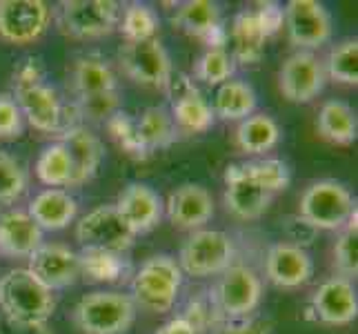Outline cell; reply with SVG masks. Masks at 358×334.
<instances>
[{"mask_svg":"<svg viewBox=\"0 0 358 334\" xmlns=\"http://www.w3.org/2000/svg\"><path fill=\"white\" fill-rule=\"evenodd\" d=\"M160 27L158 14L143 3H131L125 9H120V20L118 29L125 36V43H141V41H152L156 39Z\"/></svg>","mask_w":358,"mask_h":334,"instance_id":"33","label":"cell"},{"mask_svg":"<svg viewBox=\"0 0 358 334\" xmlns=\"http://www.w3.org/2000/svg\"><path fill=\"white\" fill-rule=\"evenodd\" d=\"M27 270L52 292L71 288L80 277L78 252L63 243H43L29 256Z\"/></svg>","mask_w":358,"mask_h":334,"instance_id":"15","label":"cell"},{"mask_svg":"<svg viewBox=\"0 0 358 334\" xmlns=\"http://www.w3.org/2000/svg\"><path fill=\"white\" fill-rule=\"evenodd\" d=\"M234 239L220 230H196L178 252L180 272L187 277H218L234 265Z\"/></svg>","mask_w":358,"mask_h":334,"instance_id":"7","label":"cell"},{"mask_svg":"<svg viewBox=\"0 0 358 334\" xmlns=\"http://www.w3.org/2000/svg\"><path fill=\"white\" fill-rule=\"evenodd\" d=\"M52 11L43 0H0V41L29 45L49 27Z\"/></svg>","mask_w":358,"mask_h":334,"instance_id":"13","label":"cell"},{"mask_svg":"<svg viewBox=\"0 0 358 334\" xmlns=\"http://www.w3.org/2000/svg\"><path fill=\"white\" fill-rule=\"evenodd\" d=\"M334 265L343 279L352 281L358 277V214H354L348 225L338 230V239L334 243Z\"/></svg>","mask_w":358,"mask_h":334,"instance_id":"37","label":"cell"},{"mask_svg":"<svg viewBox=\"0 0 358 334\" xmlns=\"http://www.w3.org/2000/svg\"><path fill=\"white\" fill-rule=\"evenodd\" d=\"M171 22L182 34L194 36V39L207 43L209 47H225L227 34L223 32V25H220V9L216 3L187 0L176 9Z\"/></svg>","mask_w":358,"mask_h":334,"instance_id":"22","label":"cell"},{"mask_svg":"<svg viewBox=\"0 0 358 334\" xmlns=\"http://www.w3.org/2000/svg\"><path fill=\"white\" fill-rule=\"evenodd\" d=\"M156 334H203V332L196 328L185 314H178L174 319H169L167 323L160 326L156 330Z\"/></svg>","mask_w":358,"mask_h":334,"instance_id":"45","label":"cell"},{"mask_svg":"<svg viewBox=\"0 0 358 334\" xmlns=\"http://www.w3.org/2000/svg\"><path fill=\"white\" fill-rule=\"evenodd\" d=\"M80 277L90 283H118L129 274V263L122 254L105 250H80L78 252Z\"/></svg>","mask_w":358,"mask_h":334,"instance_id":"31","label":"cell"},{"mask_svg":"<svg viewBox=\"0 0 358 334\" xmlns=\"http://www.w3.org/2000/svg\"><path fill=\"white\" fill-rule=\"evenodd\" d=\"M325 74L327 78L341 85H354L358 83V41L348 39L338 43L334 49L329 52L325 60Z\"/></svg>","mask_w":358,"mask_h":334,"instance_id":"35","label":"cell"},{"mask_svg":"<svg viewBox=\"0 0 358 334\" xmlns=\"http://www.w3.org/2000/svg\"><path fill=\"white\" fill-rule=\"evenodd\" d=\"M231 58L238 60L241 65H256L265 54V41L267 36L256 18L254 9H243L241 14L234 18L231 32Z\"/></svg>","mask_w":358,"mask_h":334,"instance_id":"25","label":"cell"},{"mask_svg":"<svg viewBox=\"0 0 358 334\" xmlns=\"http://www.w3.org/2000/svg\"><path fill=\"white\" fill-rule=\"evenodd\" d=\"M14 101L22 118L45 134H63L76 127L67 116L71 107L60 101L58 92L45 81V69L38 58H24L14 69Z\"/></svg>","mask_w":358,"mask_h":334,"instance_id":"1","label":"cell"},{"mask_svg":"<svg viewBox=\"0 0 358 334\" xmlns=\"http://www.w3.org/2000/svg\"><path fill=\"white\" fill-rule=\"evenodd\" d=\"M105 125H107V132L112 134V139L127 154H131L136 158H145V154L141 150V143H138V134H136V118H131L122 109H118L116 114L105 123Z\"/></svg>","mask_w":358,"mask_h":334,"instance_id":"40","label":"cell"},{"mask_svg":"<svg viewBox=\"0 0 358 334\" xmlns=\"http://www.w3.org/2000/svg\"><path fill=\"white\" fill-rule=\"evenodd\" d=\"M263 299V279L247 265H229L212 290L216 321H243Z\"/></svg>","mask_w":358,"mask_h":334,"instance_id":"6","label":"cell"},{"mask_svg":"<svg viewBox=\"0 0 358 334\" xmlns=\"http://www.w3.org/2000/svg\"><path fill=\"white\" fill-rule=\"evenodd\" d=\"M271 194L247 176L241 163L229 165L225 169V205L234 216L243 221H254L267 212Z\"/></svg>","mask_w":358,"mask_h":334,"instance_id":"21","label":"cell"},{"mask_svg":"<svg viewBox=\"0 0 358 334\" xmlns=\"http://www.w3.org/2000/svg\"><path fill=\"white\" fill-rule=\"evenodd\" d=\"M327 81L325 65L314 52L296 49L278 71V88L289 103L305 105L323 92Z\"/></svg>","mask_w":358,"mask_h":334,"instance_id":"11","label":"cell"},{"mask_svg":"<svg viewBox=\"0 0 358 334\" xmlns=\"http://www.w3.org/2000/svg\"><path fill=\"white\" fill-rule=\"evenodd\" d=\"M27 214L36 221V225H38L43 232L45 230L58 232V230H65L69 223L76 221L78 203L67 190L47 188L31 199V203L27 207Z\"/></svg>","mask_w":358,"mask_h":334,"instance_id":"24","label":"cell"},{"mask_svg":"<svg viewBox=\"0 0 358 334\" xmlns=\"http://www.w3.org/2000/svg\"><path fill=\"white\" fill-rule=\"evenodd\" d=\"M280 141L278 123L267 114H252L238 123L236 145L245 154H265Z\"/></svg>","mask_w":358,"mask_h":334,"instance_id":"30","label":"cell"},{"mask_svg":"<svg viewBox=\"0 0 358 334\" xmlns=\"http://www.w3.org/2000/svg\"><path fill=\"white\" fill-rule=\"evenodd\" d=\"M60 143L67 147L69 158H71V183L69 188H80V185L90 183L105 158V147L101 139L90 132L87 127L76 125L69 127L60 134Z\"/></svg>","mask_w":358,"mask_h":334,"instance_id":"20","label":"cell"},{"mask_svg":"<svg viewBox=\"0 0 358 334\" xmlns=\"http://www.w3.org/2000/svg\"><path fill=\"white\" fill-rule=\"evenodd\" d=\"M307 316L323 326H348L358 316V296L350 279L331 277L312 294Z\"/></svg>","mask_w":358,"mask_h":334,"instance_id":"14","label":"cell"},{"mask_svg":"<svg viewBox=\"0 0 358 334\" xmlns=\"http://www.w3.org/2000/svg\"><path fill=\"white\" fill-rule=\"evenodd\" d=\"M234 69H236V60L225 47H207L196 63L194 74L207 85H223L234 76Z\"/></svg>","mask_w":358,"mask_h":334,"instance_id":"36","label":"cell"},{"mask_svg":"<svg viewBox=\"0 0 358 334\" xmlns=\"http://www.w3.org/2000/svg\"><path fill=\"white\" fill-rule=\"evenodd\" d=\"M167 218L180 230H201L214 216V199L199 183H185L169 194L165 203Z\"/></svg>","mask_w":358,"mask_h":334,"instance_id":"19","label":"cell"},{"mask_svg":"<svg viewBox=\"0 0 358 334\" xmlns=\"http://www.w3.org/2000/svg\"><path fill=\"white\" fill-rule=\"evenodd\" d=\"M73 107H76L78 118L92 120V123H107L120 109V96H118V90L78 96L76 101H73Z\"/></svg>","mask_w":358,"mask_h":334,"instance_id":"38","label":"cell"},{"mask_svg":"<svg viewBox=\"0 0 358 334\" xmlns=\"http://www.w3.org/2000/svg\"><path fill=\"white\" fill-rule=\"evenodd\" d=\"M285 230H287V237H289V243L294 245H301L307 250V245H310L316 237V230L310 228L307 223L296 214V216H289L285 221Z\"/></svg>","mask_w":358,"mask_h":334,"instance_id":"44","label":"cell"},{"mask_svg":"<svg viewBox=\"0 0 358 334\" xmlns=\"http://www.w3.org/2000/svg\"><path fill=\"white\" fill-rule=\"evenodd\" d=\"M0 310L16 328L41 330L56 310V294L27 267H18L0 279Z\"/></svg>","mask_w":358,"mask_h":334,"instance_id":"2","label":"cell"},{"mask_svg":"<svg viewBox=\"0 0 358 334\" xmlns=\"http://www.w3.org/2000/svg\"><path fill=\"white\" fill-rule=\"evenodd\" d=\"M136 134L145 156L158 150H165L176 141V127L165 107H147L143 114L136 118Z\"/></svg>","mask_w":358,"mask_h":334,"instance_id":"28","label":"cell"},{"mask_svg":"<svg viewBox=\"0 0 358 334\" xmlns=\"http://www.w3.org/2000/svg\"><path fill=\"white\" fill-rule=\"evenodd\" d=\"M24 127V118L11 94H0V141L18 139Z\"/></svg>","mask_w":358,"mask_h":334,"instance_id":"41","label":"cell"},{"mask_svg":"<svg viewBox=\"0 0 358 334\" xmlns=\"http://www.w3.org/2000/svg\"><path fill=\"white\" fill-rule=\"evenodd\" d=\"M131 296L116 290H96L85 294L73 307V326L80 334H127L136 321Z\"/></svg>","mask_w":358,"mask_h":334,"instance_id":"4","label":"cell"},{"mask_svg":"<svg viewBox=\"0 0 358 334\" xmlns=\"http://www.w3.org/2000/svg\"><path fill=\"white\" fill-rule=\"evenodd\" d=\"M318 134L334 145H352L358 136L356 111L343 101H325L318 111Z\"/></svg>","mask_w":358,"mask_h":334,"instance_id":"27","label":"cell"},{"mask_svg":"<svg viewBox=\"0 0 358 334\" xmlns=\"http://www.w3.org/2000/svg\"><path fill=\"white\" fill-rule=\"evenodd\" d=\"M134 232L114 205H101L76 223V241L83 250H105L125 254L134 245Z\"/></svg>","mask_w":358,"mask_h":334,"instance_id":"10","label":"cell"},{"mask_svg":"<svg viewBox=\"0 0 358 334\" xmlns=\"http://www.w3.org/2000/svg\"><path fill=\"white\" fill-rule=\"evenodd\" d=\"M256 18L261 22V27L265 32V36H274L280 27H282V7L278 3H258L256 5Z\"/></svg>","mask_w":358,"mask_h":334,"instance_id":"43","label":"cell"},{"mask_svg":"<svg viewBox=\"0 0 358 334\" xmlns=\"http://www.w3.org/2000/svg\"><path fill=\"white\" fill-rule=\"evenodd\" d=\"M118 67L129 81L143 88L165 90L174 78L171 60L158 39L125 43L118 49Z\"/></svg>","mask_w":358,"mask_h":334,"instance_id":"8","label":"cell"},{"mask_svg":"<svg viewBox=\"0 0 358 334\" xmlns=\"http://www.w3.org/2000/svg\"><path fill=\"white\" fill-rule=\"evenodd\" d=\"M71 92L73 96H90L114 92L118 88L116 74L109 67L107 60L98 56H83L71 67Z\"/></svg>","mask_w":358,"mask_h":334,"instance_id":"26","label":"cell"},{"mask_svg":"<svg viewBox=\"0 0 358 334\" xmlns=\"http://www.w3.org/2000/svg\"><path fill=\"white\" fill-rule=\"evenodd\" d=\"M212 334H269L267 321H214Z\"/></svg>","mask_w":358,"mask_h":334,"instance_id":"42","label":"cell"},{"mask_svg":"<svg viewBox=\"0 0 358 334\" xmlns=\"http://www.w3.org/2000/svg\"><path fill=\"white\" fill-rule=\"evenodd\" d=\"M27 190V172L16 156L0 152V203H14Z\"/></svg>","mask_w":358,"mask_h":334,"instance_id":"39","label":"cell"},{"mask_svg":"<svg viewBox=\"0 0 358 334\" xmlns=\"http://www.w3.org/2000/svg\"><path fill=\"white\" fill-rule=\"evenodd\" d=\"M265 274L276 288L296 290L312 281L314 261L305 247L289 241H278L267 250Z\"/></svg>","mask_w":358,"mask_h":334,"instance_id":"16","label":"cell"},{"mask_svg":"<svg viewBox=\"0 0 358 334\" xmlns=\"http://www.w3.org/2000/svg\"><path fill=\"white\" fill-rule=\"evenodd\" d=\"M114 207L118 209L122 221L127 223V228L134 232V237L152 232L163 221L165 212L163 199L147 183H129L118 194V201Z\"/></svg>","mask_w":358,"mask_h":334,"instance_id":"18","label":"cell"},{"mask_svg":"<svg viewBox=\"0 0 358 334\" xmlns=\"http://www.w3.org/2000/svg\"><path fill=\"white\" fill-rule=\"evenodd\" d=\"M120 5L114 0H69L60 3V27L71 39L92 41L118 29Z\"/></svg>","mask_w":358,"mask_h":334,"instance_id":"9","label":"cell"},{"mask_svg":"<svg viewBox=\"0 0 358 334\" xmlns=\"http://www.w3.org/2000/svg\"><path fill=\"white\" fill-rule=\"evenodd\" d=\"M43 230L27 209L0 212V254L7 258H29L43 245Z\"/></svg>","mask_w":358,"mask_h":334,"instance_id":"23","label":"cell"},{"mask_svg":"<svg viewBox=\"0 0 358 334\" xmlns=\"http://www.w3.org/2000/svg\"><path fill=\"white\" fill-rule=\"evenodd\" d=\"M243 172L250 176L254 183H258L265 192L274 196L276 192L287 190V185L292 181L289 165L280 158H261V160H247L241 163Z\"/></svg>","mask_w":358,"mask_h":334,"instance_id":"34","label":"cell"},{"mask_svg":"<svg viewBox=\"0 0 358 334\" xmlns=\"http://www.w3.org/2000/svg\"><path fill=\"white\" fill-rule=\"evenodd\" d=\"M167 92H171V111L169 116L174 120L176 132L182 134H203L214 125V109L203 94L194 88V83L185 76L171 78Z\"/></svg>","mask_w":358,"mask_h":334,"instance_id":"17","label":"cell"},{"mask_svg":"<svg viewBox=\"0 0 358 334\" xmlns=\"http://www.w3.org/2000/svg\"><path fill=\"white\" fill-rule=\"evenodd\" d=\"M356 214V201L343 183L323 179L307 188L299 203V216L310 228L338 232Z\"/></svg>","mask_w":358,"mask_h":334,"instance_id":"5","label":"cell"},{"mask_svg":"<svg viewBox=\"0 0 358 334\" xmlns=\"http://www.w3.org/2000/svg\"><path fill=\"white\" fill-rule=\"evenodd\" d=\"M36 176L52 190H65L71 183V158L67 147L56 141L41 152L36 160Z\"/></svg>","mask_w":358,"mask_h":334,"instance_id":"32","label":"cell"},{"mask_svg":"<svg viewBox=\"0 0 358 334\" xmlns=\"http://www.w3.org/2000/svg\"><path fill=\"white\" fill-rule=\"evenodd\" d=\"M182 286V272L174 256L156 254L141 265L131 279V301L136 310L165 314L176 305Z\"/></svg>","mask_w":358,"mask_h":334,"instance_id":"3","label":"cell"},{"mask_svg":"<svg viewBox=\"0 0 358 334\" xmlns=\"http://www.w3.org/2000/svg\"><path fill=\"white\" fill-rule=\"evenodd\" d=\"M282 18L289 43L303 52L325 45L331 36V18L325 5L316 0H289L282 9Z\"/></svg>","mask_w":358,"mask_h":334,"instance_id":"12","label":"cell"},{"mask_svg":"<svg viewBox=\"0 0 358 334\" xmlns=\"http://www.w3.org/2000/svg\"><path fill=\"white\" fill-rule=\"evenodd\" d=\"M256 92L250 83L245 81H234L218 85V92L214 98V116L223 120H245L247 116L254 114L256 109Z\"/></svg>","mask_w":358,"mask_h":334,"instance_id":"29","label":"cell"}]
</instances>
